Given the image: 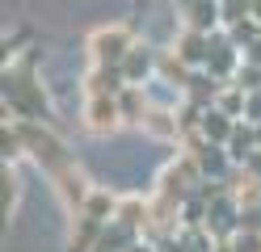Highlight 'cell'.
Listing matches in <instances>:
<instances>
[{
	"mask_svg": "<svg viewBox=\"0 0 261 252\" xmlns=\"http://www.w3.org/2000/svg\"><path fill=\"white\" fill-rule=\"evenodd\" d=\"M135 46V30L122 25V21H110V25H97L89 34V59L93 63H118L126 59V50Z\"/></svg>",
	"mask_w": 261,
	"mask_h": 252,
	"instance_id": "6da1fadb",
	"label": "cell"
},
{
	"mask_svg": "<svg viewBox=\"0 0 261 252\" xmlns=\"http://www.w3.org/2000/svg\"><path fill=\"white\" fill-rule=\"evenodd\" d=\"M21 139H25V151L34 156L46 173H59L63 164H72V156H68V147H63L51 130H38V126H21Z\"/></svg>",
	"mask_w": 261,
	"mask_h": 252,
	"instance_id": "7a4b0ae2",
	"label": "cell"
},
{
	"mask_svg": "<svg viewBox=\"0 0 261 252\" xmlns=\"http://www.w3.org/2000/svg\"><path fill=\"white\" fill-rule=\"evenodd\" d=\"M126 122L122 118V105H118V97H106V93H97L85 101V130L89 134H114Z\"/></svg>",
	"mask_w": 261,
	"mask_h": 252,
	"instance_id": "3957f363",
	"label": "cell"
},
{
	"mask_svg": "<svg viewBox=\"0 0 261 252\" xmlns=\"http://www.w3.org/2000/svg\"><path fill=\"white\" fill-rule=\"evenodd\" d=\"M51 181H55V193H59V202H63V206H68L72 214H76V210H85V202L93 198L89 181H85V173H80L76 164H63L59 173H51Z\"/></svg>",
	"mask_w": 261,
	"mask_h": 252,
	"instance_id": "277c9868",
	"label": "cell"
},
{
	"mask_svg": "<svg viewBox=\"0 0 261 252\" xmlns=\"http://www.w3.org/2000/svg\"><path fill=\"white\" fill-rule=\"evenodd\" d=\"M211 34L206 30H194V25H186L181 34L173 38V55L181 59L186 67H206V59H211Z\"/></svg>",
	"mask_w": 261,
	"mask_h": 252,
	"instance_id": "5b68a950",
	"label": "cell"
},
{
	"mask_svg": "<svg viewBox=\"0 0 261 252\" xmlns=\"http://www.w3.org/2000/svg\"><path fill=\"white\" fill-rule=\"evenodd\" d=\"M156 72H160V55L152 46H143V42H135L126 50V59H122V76H126V84H148V80H156Z\"/></svg>",
	"mask_w": 261,
	"mask_h": 252,
	"instance_id": "8992f818",
	"label": "cell"
},
{
	"mask_svg": "<svg viewBox=\"0 0 261 252\" xmlns=\"http://www.w3.org/2000/svg\"><path fill=\"white\" fill-rule=\"evenodd\" d=\"M122 89H126V76H122L118 63H93V67H89V76H85V93H89V97H97V93L118 97Z\"/></svg>",
	"mask_w": 261,
	"mask_h": 252,
	"instance_id": "52a82bcc",
	"label": "cell"
},
{
	"mask_svg": "<svg viewBox=\"0 0 261 252\" xmlns=\"http://www.w3.org/2000/svg\"><path fill=\"white\" fill-rule=\"evenodd\" d=\"M181 17H186V25L194 30H219V0H181Z\"/></svg>",
	"mask_w": 261,
	"mask_h": 252,
	"instance_id": "ba28073f",
	"label": "cell"
},
{
	"mask_svg": "<svg viewBox=\"0 0 261 252\" xmlns=\"http://www.w3.org/2000/svg\"><path fill=\"white\" fill-rule=\"evenodd\" d=\"M198 130H202V139H206V143H223V147H227V139H232V130H236V118H232V114H223L219 105H211V109H202Z\"/></svg>",
	"mask_w": 261,
	"mask_h": 252,
	"instance_id": "9c48e42d",
	"label": "cell"
},
{
	"mask_svg": "<svg viewBox=\"0 0 261 252\" xmlns=\"http://www.w3.org/2000/svg\"><path fill=\"white\" fill-rule=\"evenodd\" d=\"M139 126L148 130L152 139H177V134H181V122H177V114H173V109H160V105H152L148 118H143Z\"/></svg>",
	"mask_w": 261,
	"mask_h": 252,
	"instance_id": "30bf717a",
	"label": "cell"
},
{
	"mask_svg": "<svg viewBox=\"0 0 261 252\" xmlns=\"http://www.w3.org/2000/svg\"><path fill=\"white\" fill-rule=\"evenodd\" d=\"M118 105H122V118H126V122H143V118H148V93H143V84H126V89L118 93Z\"/></svg>",
	"mask_w": 261,
	"mask_h": 252,
	"instance_id": "8fae6325",
	"label": "cell"
},
{
	"mask_svg": "<svg viewBox=\"0 0 261 252\" xmlns=\"http://www.w3.org/2000/svg\"><path fill=\"white\" fill-rule=\"evenodd\" d=\"M257 147H261V139H257V122H244V126L232 130V139H227V156H232V160H249Z\"/></svg>",
	"mask_w": 261,
	"mask_h": 252,
	"instance_id": "7c38bea8",
	"label": "cell"
},
{
	"mask_svg": "<svg viewBox=\"0 0 261 252\" xmlns=\"http://www.w3.org/2000/svg\"><path fill=\"white\" fill-rule=\"evenodd\" d=\"M249 17H253V0H223V5H219V21H223V30L249 21Z\"/></svg>",
	"mask_w": 261,
	"mask_h": 252,
	"instance_id": "4fadbf2b",
	"label": "cell"
},
{
	"mask_svg": "<svg viewBox=\"0 0 261 252\" xmlns=\"http://www.w3.org/2000/svg\"><path fill=\"white\" fill-rule=\"evenodd\" d=\"M118 223H126L130 231H139L143 223H148V206H143L139 198H130V202H122V206H118Z\"/></svg>",
	"mask_w": 261,
	"mask_h": 252,
	"instance_id": "5bb4252c",
	"label": "cell"
},
{
	"mask_svg": "<svg viewBox=\"0 0 261 252\" xmlns=\"http://www.w3.org/2000/svg\"><path fill=\"white\" fill-rule=\"evenodd\" d=\"M0 181H5V214H13V206H17V193H21V181H17V168H13L5 160V173H0Z\"/></svg>",
	"mask_w": 261,
	"mask_h": 252,
	"instance_id": "9a60e30c",
	"label": "cell"
},
{
	"mask_svg": "<svg viewBox=\"0 0 261 252\" xmlns=\"http://www.w3.org/2000/svg\"><path fill=\"white\" fill-rule=\"evenodd\" d=\"M236 84L244 93H257L261 89V63H253V59H244L240 67H236Z\"/></svg>",
	"mask_w": 261,
	"mask_h": 252,
	"instance_id": "2e32d148",
	"label": "cell"
},
{
	"mask_svg": "<svg viewBox=\"0 0 261 252\" xmlns=\"http://www.w3.org/2000/svg\"><path fill=\"white\" fill-rule=\"evenodd\" d=\"M232 252H261V231H240L236 240H232Z\"/></svg>",
	"mask_w": 261,
	"mask_h": 252,
	"instance_id": "e0dca14e",
	"label": "cell"
},
{
	"mask_svg": "<svg viewBox=\"0 0 261 252\" xmlns=\"http://www.w3.org/2000/svg\"><path fill=\"white\" fill-rule=\"evenodd\" d=\"M244 118H249V122H261V89H257V93H249V105H244Z\"/></svg>",
	"mask_w": 261,
	"mask_h": 252,
	"instance_id": "ac0fdd59",
	"label": "cell"
},
{
	"mask_svg": "<svg viewBox=\"0 0 261 252\" xmlns=\"http://www.w3.org/2000/svg\"><path fill=\"white\" fill-rule=\"evenodd\" d=\"M244 168H249V173H253V177H261V147L253 151V156H249V160H244Z\"/></svg>",
	"mask_w": 261,
	"mask_h": 252,
	"instance_id": "d6986e66",
	"label": "cell"
},
{
	"mask_svg": "<svg viewBox=\"0 0 261 252\" xmlns=\"http://www.w3.org/2000/svg\"><path fill=\"white\" fill-rule=\"evenodd\" d=\"M126 252H156V248H148V244H126Z\"/></svg>",
	"mask_w": 261,
	"mask_h": 252,
	"instance_id": "ffe728a7",
	"label": "cell"
},
{
	"mask_svg": "<svg viewBox=\"0 0 261 252\" xmlns=\"http://www.w3.org/2000/svg\"><path fill=\"white\" fill-rule=\"evenodd\" d=\"M257 139H261V122H257Z\"/></svg>",
	"mask_w": 261,
	"mask_h": 252,
	"instance_id": "44dd1931",
	"label": "cell"
},
{
	"mask_svg": "<svg viewBox=\"0 0 261 252\" xmlns=\"http://www.w3.org/2000/svg\"><path fill=\"white\" fill-rule=\"evenodd\" d=\"M219 5H223V0H219Z\"/></svg>",
	"mask_w": 261,
	"mask_h": 252,
	"instance_id": "7402d4cb",
	"label": "cell"
}]
</instances>
